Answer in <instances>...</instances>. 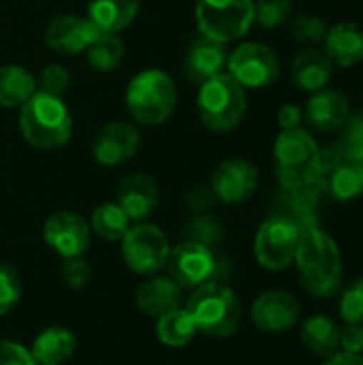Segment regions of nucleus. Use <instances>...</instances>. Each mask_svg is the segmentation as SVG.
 I'll return each mask as SVG.
<instances>
[{
	"instance_id": "f257e3e1",
	"label": "nucleus",
	"mask_w": 363,
	"mask_h": 365,
	"mask_svg": "<svg viewBox=\"0 0 363 365\" xmlns=\"http://www.w3.org/2000/svg\"><path fill=\"white\" fill-rule=\"evenodd\" d=\"M304 289L317 299L334 297L344 282L342 255L332 235L323 229H306L300 237L295 261Z\"/></svg>"
},
{
	"instance_id": "f03ea898",
	"label": "nucleus",
	"mask_w": 363,
	"mask_h": 365,
	"mask_svg": "<svg viewBox=\"0 0 363 365\" xmlns=\"http://www.w3.org/2000/svg\"><path fill=\"white\" fill-rule=\"evenodd\" d=\"M19 130L39 150H58L73 135V118L62 98L36 90L19 107Z\"/></svg>"
},
{
	"instance_id": "7ed1b4c3",
	"label": "nucleus",
	"mask_w": 363,
	"mask_h": 365,
	"mask_svg": "<svg viewBox=\"0 0 363 365\" xmlns=\"http://www.w3.org/2000/svg\"><path fill=\"white\" fill-rule=\"evenodd\" d=\"M184 308L195 321L199 334L210 338H229L242 321V302L235 291L223 282H208L184 299Z\"/></svg>"
},
{
	"instance_id": "20e7f679",
	"label": "nucleus",
	"mask_w": 363,
	"mask_h": 365,
	"mask_svg": "<svg viewBox=\"0 0 363 365\" xmlns=\"http://www.w3.org/2000/svg\"><path fill=\"white\" fill-rule=\"evenodd\" d=\"M178 103L173 79L160 68H145L137 73L126 88L128 113L145 126H156L169 120Z\"/></svg>"
},
{
	"instance_id": "39448f33",
	"label": "nucleus",
	"mask_w": 363,
	"mask_h": 365,
	"mask_svg": "<svg viewBox=\"0 0 363 365\" xmlns=\"http://www.w3.org/2000/svg\"><path fill=\"white\" fill-rule=\"evenodd\" d=\"M246 90L227 71L199 83V118L214 133L237 128L246 115Z\"/></svg>"
},
{
	"instance_id": "423d86ee",
	"label": "nucleus",
	"mask_w": 363,
	"mask_h": 365,
	"mask_svg": "<svg viewBox=\"0 0 363 365\" xmlns=\"http://www.w3.org/2000/svg\"><path fill=\"white\" fill-rule=\"evenodd\" d=\"M195 17L203 36L227 45L252 28L255 0H197Z\"/></svg>"
},
{
	"instance_id": "0eeeda50",
	"label": "nucleus",
	"mask_w": 363,
	"mask_h": 365,
	"mask_svg": "<svg viewBox=\"0 0 363 365\" xmlns=\"http://www.w3.org/2000/svg\"><path fill=\"white\" fill-rule=\"evenodd\" d=\"M302 233L304 231L293 218L276 212L257 231V237H255L257 263L267 272L287 269L295 261Z\"/></svg>"
},
{
	"instance_id": "6e6552de",
	"label": "nucleus",
	"mask_w": 363,
	"mask_h": 365,
	"mask_svg": "<svg viewBox=\"0 0 363 365\" xmlns=\"http://www.w3.org/2000/svg\"><path fill=\"white\" fill-rule=\"evenodd\" d=\"M165 267L169 276L188 291H195L208 282H220L225 274V263L214 255V250L190 240H184L171 248Z\"/></svg>"
},
{
	"instance_id": "1a4fd4ad",
	"label": "nucleus",
	"mask_w": 363,
	"mask_h": 365,
	"mask_svg": "<svg viewBox=\"0 0 363 365\" xmlns=\"http://www.w3.org/2000/svg\"><path fill=\"white\" fill-rule=\"evenodd\" d=\"M120 242L122 259L131 272L139 276H154L165 269L171 244L160 227L150 222H137L126 231Z\"/></svg>"
},
{
	"instance_id": "9d476101",
	"label": "nucleus",
	"mask_w": 363,
	"mask_h": 365,
	"mask_svg": "<svg viewBox=\"0 0 363 365\" xmlns=\"http://www.w3.org/2000/svg\"><path fill=\"white\" fill-rule=\"evenodd\" d=\"M319 180L323 195L336 201H353L363 192V158L342 152L338 145L321 150Z\"/></svg>"
},
{
	"instance_id": "9b49d317",
	"label": "nucleus",
	"mask_w": 363,
	"mask_h": 365,
	"mask_svg": "<svg viewBox=\"0 0 363 365\" xmlns=\"http://www.w3.org/2000/svg\"><path fill=\"white\" fill-rule=\"evenodd\" d=\"M227 73L244 90H257L267 88L278 79L280 62L272 47L263 43H242L229 53Z\"/></svg>"
},
{
	"instance_id": "f8f14e48",
	"label": "nucleus",
	"mask_w": 363,
	"mask_h": 365,
	"mask_svg": "<svg viewBox=\"0 0 363 365\" xmlns=\"http://www.w3.org/2000/svg\"><path fill=\"white\" fill-rule=\"evenodd\" d=\"M45 244L62 259L83 257L92 244V229L88 220L75 212H56L43 225Z\"/></svg>"
},
{
	"instance_id": "ddd939ff",
	"label": "nucleus",
	"mask_w": 363,
	"mask_h": 365,
	"mask_svg": "<svg viewBox=\"0 0 363 365\" xmlns=\"http://www.w3.org/2000/svg\"><path fill=\"white\" fill-rule=\"evenodd\" d=\"M259 186V169L246 158L223 160L210 182L214 197L223 203L237 205L248 201Z\"/></svg>"
},
{
	"instance_id": "4468645a",
	"label": "nucleus",
	"mask_w": 363,
	"mask_h": 365,
	"mask_svg": "<svg viewBox=\"0 0 363 365\" xmlns=\"http://www.w3.org/2000/svg\"><path fill=\"white\" fill-rule=\"evenodd\" d=\"M302 314V306L300 302L280 289H272V291H263L250 308V317L252 323L257 325V329L265 331V334H282L289 331L291 327L297 325Z\"/></svg>"
},
{
	"instance_id": "2eb2a0df",
	"label": "nucleus",
	"mask_w": 363,
	"mask_h": 365,
	"mask_svg": "<svg viewBox=\"0 0 363 365\" xmlns=\"http://www.w3.org/2000/svg\"><path fill=\"white\" fill-rule=\"evenodd\" d=\"M141 145L139 130L122 120L107 122L92 141V156L103 167H118L131 160Z\"/></svg>"
},
{
	"instance_id": "dca6fc26",
	"label": "nucleus",
	"mask_w": 363,
	"mask_h": 365,
	"mask_svg": "<svg viewBox=\"0 0 363 365\" xmlns=\"http://www.w3.org/2000/svg\"><path fill=\"white\" fill-rule=\"evenodd\" d=\"M98 34L101 32L88 17L58 15L45 28V43L49 49H53L58 53L77 56V53L86 51L98 38Z\"/></svg>"
},
{
	"instance_id": "f3484780",
	"label": "nucleus",
	"mask_w": 363,
	"mask_h": 365,
	"mask_svg": "<svg viewBox=\"0 0 363 365\" xmlns=\"http://www.w3.org/2000/svg\"><path fill=\"white\" fill-rule=\"evenodd\" d=\"M116 203L124 210V214L135 220L143 222L152 212L158 207V184L148 173H131L118 186Z\"/></svg>"
},
{
	"instance_id": "a211bd4d",
	"label": "nucleus",
	"mask_w": 363,
	"mask_h": 365,
	"mask_svg": "<svg viewBox=\"0 0 363 365\" xmlns=\"http://www.w3.org/2000/svg\"><path fill=\"white\" fill-rule=\"evenodd\" d=\"M229 60L227 45L208 36H199L190 43L186 56H184V75L195 81L203 83L220 73H225Z\"/></svg>"
},
{
	"instance_id": "6ab92c4d",
	"label": "nucleus",
	"mask_w": 363,
	"mask_h": 365,
	"mask_svg": "<svg viewBox=\"0 0 363 365\" xmlns=\"http://www.w3.org/2000/svg\"><path fill=\"white\" fill-rule=\"evenodd\" d=\"M349 113H351L349 98L340 90L323 88L315 92L306 103L304 120L319 133H334L344 124Z\"/></svg>"
},
{
	"instance_id": "aec40b11",
	"label": "nucleus",
	"mask_w": 363,
	"mask_h": 365,
	"mask_svg": "<svg viewBox=\"0 0 363 365\" xmlns=\"http://www.w3.org/2000/svg\"><path fill=\"white\" fill-rule=\"evenodd\" d=\"M137 308L148 317H163L169 310L184 306V289L171 276H150L139 284L135 295Z\"/></svg>"
},
{
	"instance_id": "412c9836",
	"label": "nucleus",
	"mask_w": 363,
	"mask_h": 365,
	"mask_svg": "<svg viewBox=\"0 0 363 365\" xmlns=\"http://www.w3.org/2000/svg\"><path fill=\"white\" fill-rule=\"evenodd\" d=\"M327 58L344 68H351L363 62V28L353 21H340L327 28L323 38Z\"/></svg>"
},
{
	"instance_id": "4be33fe9",
	"label": "nucleus",
	"mask_w": 363,
	"mask_h": 365,
	"mask_svg": "<svg viewBox=\"0 0 363 365\" xmlns=\"http://www.w3.org/2000/svg\"><path fill=\"white\" fill-rule=\"evenodd\" d=\"M332 75H334V62L327 58L325 51L315 49V47L302 49L291 62V79H293V83L300 90L310 92V94L327 88Z\"/></svg>"
},
{
	"instance_id": "5701e85b",
	"label": "nucleus",
	"mask_w": 363,
	"mask_h": 365,
	"mask_svg": "<svg viewBox=\"0 0 363 365\" xmlns=\"http://www.w3.org/2000/svg\"><path fill=\"white\" fill-rule=\"evenodd\" d=\"M139 6L141 0H88L86 17L101 34H118L135 21Z\"/></svg>"
},
{
	"instance_id": "b1692460",
	"label": "nucleus",
	"mask_w": 363,
	"mask_h": 365,
	"mask_svg": "<svg viewBox=\"0 0 363 365\" xmlns=\"http://www.w3.org/2000/svg\"><path fill=\"white\" fill-rule=\"evenodd\" d=\"M75 349V334L66 327L51 325L36 334L30 346V355L36 365H62L73 357Z\"/></svg>"
},
{
	"instance_id": "393cba45",
	"label": "nucleus",
	"mask_w": 363,
	"mask_h": 365,
	"mask_svg": "<svg viewBox=\"0 0 363 365\" xmlns=\"http://www.w3.org/2000/svg\"><path fill=\"white\" fill-rule=\"evenodd\" d=\"M302 344L317 357H329L340 349V325L327 314H312L300 327Z\"/></svg>"
},
{
	"instance_id": "a878e982",
	"label": "nucleus",
	"mask_w": 363,
	"mask_h": 365,
	"mask_svg": "<svg viewBox=\"0 0 363 365\" xmlns=\"http://www.w3.org/2000/svg\"><path fill=\"white\" fill-rule=\"evenodd\" d=\"M34 75L19 64L0 66V107L17 109L36 92Z\"/></svg>"
},
{
	"instance_id": "bb28decb",
	"label": "nucleus",
	"mask_w": 363,
	"mask_h": 365,
	"mask_svg": "<svg viewBox=\"0 0 363 365\" xmlns=\"http://www.w3.org/2000/svg\"><path fill=\"white\" fill-rule=\"evenodd\" d=\"M197 327L193 317L188 314V310L184 306L165 312L163 317L156 319V338L171 349H182L186 344H190L197 336Z\"/></svg>"
},
{
	"instance_id": "cd10ccee",
	"label": "nucleus",
	"mask_w": 363,
	"mask_h": 365,
	"mask_svg": "<svg viewBox=\"0 0 363 365\" xmlns=\"http://www.w3.org/2000/svg\"><path fill=\"white\" fill-rule=\"evenodd\" d=\"M90 229L107 242H120L131 229V218L116 201H107L94 207L90 216Z\"/></svg>"
},
{
	"instance_id": "c85d7f7f",
	"label": "nucleus",
	"mask_w": 363,
	"mask_h": 365,
	"mask_svg": "<svg viewBox=\"0 0 363 365\" xmlns=\"http://www.w3.org/2000/svg\"><path fill=\"white\" fill-rule=\"evenodd\" d=\"M88 62L98 73H111L124 58V43L118 34H98V38L86 49Z\"/></svg>"
},
{
	"instance_id": "c756f323",
	"label": "nucleus",
	"mask_w": 363,
	"mask_h": 365,
	"mask_svg": "<svg viewBox=\"0 0 363 365\" xmlns=\"http://www.w3.org/2000/svg\"><path fill=\"white\" fill-rule=\"evenodd\" d=\"M21 276L19 272L11 265L0 261V317L9 314L21 299Z\"/></svg>"
},
{
	"instance_id": "7c9ffc66",
	"label": "nucleus",
	"mask_w": 363,
	"mask_h": 365,
	"mask_svg": "<svg viewBox=\"0 0 363 365\" xmlns=\"http://www.w3.org/2000/svg\"><path fill=\"white\" fill-rule=\"evenodd\" d=\"M291 0H255V21L263 28H278L291 19Z\"/></svg>"
},
{
	"instance_id": "2f4dec72",
	"label": "nucleus",
	"mask_w": 363,
	"mask_h": 365,
	"mask_svg": "<svg viewBox=\"0 0 363 365\" xmlns=\"http://www.w3.org/2000/svg\"><path fill=\"white\" fill-rule=\"evenodd\" d=\"M340 317L344 323L363 325V276L353 278L340 297Z\"/></svg>"
},
{
	"instance_id": "473e14b6",
	"label": "nucleus",
	"mask_w": 363,
	"mask_h": 365,
	"mask_svg": "<svg viewBox=\"0 0 363 365\" xmlns=\"http://www.w3.org/2000/svg\"><path fill=\"white\" fill-rule=\"evenodd\" d=\"M340 130H342V135L336 145L355 158H363V109L349 113V118L344 120Z\"/></svg>"
},
{
	"instance_id": "72a5a7b5",
	"label": "nucleus",
	"mask_w": 363,
	"mask_h": 365,
	"mask_svg": "<svg viewBox=\"0 0 363 365\" xmlns=\"http://www.w3.org/2000/svg\"><path fill=\"white\" fill-rule=\"evenodd\" d=\"M289 30H291V36L297 43H310V45L312 43H321L325 38V34H327L325 21L319 15H310V13L293 17Z\"/></svg>"
},
{
	"instance_id": "f704fd0d",
	"label": "nucleus",
	"mask_w": 363,
	"mask_h": 365,
	"mask_svg": "<svg viewBox=\"0 0 363 365\" xmlns=\"http://www.w3.org/2000/svg\"><path fill=\"white\" fill-rule=\"evenodd\" d=\"M186 240L190 242H199L205 246H214L220 240V225L218 220H214L212 216H195L193 220L186 222Z\"/></svg>"
},
{
	"instance_id": "c9c22d12",
	"label": "nucleus",
	"mask_w": 363,
	"mask_h": 365,
	"mask_svg": "<svg viewBox=\"0 0 363 365\" xmlns=\"http://www.w3.org/2000/svg\"><path fill=\"white\" fill-rule=\"evenodd\" d=\"M71 86V75L62 64H47L39 75V90L62 98Z\"/></svg>"
},
{
	"instance_id": "e433bc0d",
	"label": "nucleus",
	"mask_w": 363,
	"mask_h": 365,
	"mask_svg": "<svg viewBox=\"0 0 363 365\" xmlns=\"http://www.w3.org/2000/svg\"><path fill=\"white\" fill-rule=\"evenodd\" d=\"M60 276L64 280V284L73 291H81L83 287H88L90 278H92V269L90 265L77 257V259H64L62 267H60Z\"/></svg>"
},
{
	"instance_id": "4c0bfd02",
	"label": "nucleus",
	"mask_w": 363,
	"mask_h": 365,
	"mask_svg": "<svg viewBox=\"0 0 363 365\" xmlns=\"http://www.w3.org/2000/svg\"><path fill=\"white\" fill-rule=\"evenodd\" d=\"M0 365H36L30 349L13 340H0Z\"/></svg>"
},
{
	"instance_id": "58836bf2",
	"label": "nucleus",
	"mask_w": 363,
	"mask_h": 365,
	"mask_svg": "<svg viewBox=\"0 0 363 365\" xmlns=\"http://www.w3.org/2000/svg\"><path fill=\"white\" fill-rule=\"evenodd\" d=\"M340 349L344 353L363 355V325L347 323L340 329Z\"/></svg>"
},
{
	"instance_id": "ea45409f",
	"label": "nucleus",
	"mask_w": 363,
	"mask_h": 365,
	"mask_svg": "<svg viewBox=\"0 0 363 365\" xmlns=\"http://www.w3.org/2000/svg\"><path fill=\"white\" fill-rule=\"evenodd\" d=\"M214 201H216V197H214V192H212L210 186H195V188L186 195V205H188L193 212H197V214L205 212Z\"/></svg>"
},
{
	"instance_id": "a19ab883",
	"label": "nucleus",
	"mask_w": 363,
	"mask_h": 365,
	"mask_svg": "<svg viewBox=\"0 0 363 365\" xmlns=\"http://www.w3.org/2000/svg\"><path fill=\"white\" fill-rule=\"evenodd\" d=\"M302 120H304V111L293 105V103H287L278 109V124L282 130H289V128H300L302 126Z\"/></svg>"
},
{
	"instance_id": "79ce46f5",
	"label": "nucleus",
	"mask_w": 363,
	"mask_h": 365,
	"mask_svg": "<svg viewBox=\"0 0 363 365\" xmlns=\"http://www.w3.org/2000/svg\"><path fill=\"white\" fill-rule=\"evenodd\" d=\"M323 365H363V355H353L344 351H336L334 355L325 357Z\"/></svg>"
}]
</instances>
